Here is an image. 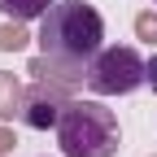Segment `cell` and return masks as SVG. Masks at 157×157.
Masks as SVG:
<instances>
[{"instance_id": "cell-1", "label": "cell", "mask_w": 157, "mask_h": 157, "mask_svg": "<svg viewBox=\"0 0 157 157\" xmlns=\"http://www.w3.org/2000/svg\"><path fill=\"white\" fill-rule=\"evenodd\" d=\"M35 39H39V57L31 61V74L70 87L78 78H87V66L105 39V22L83 0H57L44 13Z\"/></svg>"}, {"instance_id": "cell-2", "label": "cell", "mask_w": 157, "mask_h": 157, "mask_svg": "<svg viewBox=\"0 0 157 157\" xmlns=\"http://www.w3.org/2000/svg\"><path fill=\"white\" fill-rule=\"evenodd\" d=\"M57 144L66 157H113L122 148L118 113L101 101H66L57 122Z\"/></svg>"}, {"instance_id": "cell-3", "label": "cell", "mask_w": 157, "mask_h": 157, "mask_svg": "<svg viewBox=\"0 0 157 157\" xmlns=\"http://www.w3.org/2000/svg\"><path fill=\"white\" fill-rule=\"evenodd\" d=\"M148 78V61H140V52L135 48H101L92 57V66H87V78L83 83L96 92V96H127L135 92Z\"/></svg>"}, {"instance_id": "cell-4", "label": "cell", "mask_w": 157, "mask_h": 157, "mask_svg": "<svg viewBox=\"0 0 157 157\" xmlns=\"http://www.w3.org/2000/svg\"><path fill=\"white\" fill-rule=\"evenodd\" d=\"M61 109H66V96H61V83H48V78H39V87H31L22 96V122L35 127V131H48L61 122Z\"/></svg>"}, {"instance_id": "cell-5", "label": "cell", "mask_w": 157, "mask_h": 157, "mask_svg": "<svg viewBox=\"0 0 157 157\" xmlns=\"http://www.w3.org/2000/svg\"><path fill=\"white\" fill-rule=\"evenodd\" d=\"M22 96H26V87L17 83V74L0 70V118H5V122L22 113Z\"/></svg>"}, {"instance_id": "cell-6", "label": "cell", "mask_w": 157, "mask_h": 157, "mask_svg": "<svg viewBox=\"0 0 157 157\" xmlns=\"http://www.w3.org/2000/svg\"><path fill=\"white\" fill-rule=\"evenodd\" d=\"M57 0H0V9H5L13 22H31V17H44Z\"/></svg>"}, {"instance_id": "cell-7", "label": "cell", "mask_w": 157, "mask_h": 157, "mask_svg": "<svg viewBox=\"0 0 157 157\" xmlns=\"http://www.w3.org/2000/svg\"><path fill=\"white\" fill-rule=\"evenodd\" d=\"M26 26L22 22H9V26H0V52H17V48H26Z\"/></svg>"}, {"instance_id": "cell-8", "label": "cell", "mask_w": 157, "mask_h": 157, "mask_svg": "<svg viewBox=\"0 0 157 157\" xmlns=\"http://www.w3.org/2000/svg\"><path fill=\"white\" fill-rule=\"evenodd\" d=\"M135 35L153 44V39H157V13H135Z\"/></svg>"}, {"instance_id": "cell-9", "label": "cell", "mask_w": 157, "mask_h": 157, "mask_svg": "<svg viewBox=\"0 0 157 157\" xmlns=\"http://www.w3.org/2000/svg\"><path fill=\"white\" fill-rule=\"evenodd\" d=\"M13 144H17V140H13V131H9V127H0V153H9Z\"/></svg>"}, {"instance_id": "cell-10", "label": "cell", "mask_w": 157, "mask_h": 157, "mask_svg": "<svg viewBox=\"0 0 157 157\" xmlns=\"http://www.w3.org/2000/svg\"><path fill=\"white\" fill-rule=\"evenodd\" d=\"M148 83H153V92H157V57L148 61Z\"/></svg>"}]
</instances>
